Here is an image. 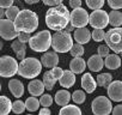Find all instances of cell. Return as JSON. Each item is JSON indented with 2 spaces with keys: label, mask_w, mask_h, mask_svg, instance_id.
I'll list each match as a JSON object with an SVG mask.
<instances>
[{
  "label": "cell",
  "mask_w": 122,
  "mask_h": 115,
  "mask_svg": "<svg viewBox=\"0 0 122 115\" xmlns=\"http://www.w3.org/2000/svg\"><path fill=\"white\" fill-rule=\"evenodd\" d=\"M71 23V13L65 5L50 7L46 12V24L54 31H62Z\"/></svg>",
  "instance_id": "6da1fadb"
},
{
  "label": "cell",
  "mask_w": 122,
  "mask_h": 115,
  "mask_svg": "<svg viewBox=\"0 0 122 115\" xmlns=\"http://www.w3.org/2000/svg\"><path fill=\"white\" fill-rule=\"evenodd\" d=\"M15 26L18 32L31 34L38 28V16L31 10H22L15 21Z\"/></svg>",
  "instance_id": "7a4b0ae2"
},
{
  "label": "cell",
  "mask_w": 122,
  "mask_h": 115,
  "mask_svg": "<svg viewBox=\"0 0 122 115\" xmlns=\"http://www.w3.org/2000/svg\"><path fill=\"white\" fill-rule=\"evenodd\" d=\"M42 67H43V65H42L41 60H38L37 58H34V56L25 58L19 64L18 74L26 79H34L35 77H37L41 73Z\"/></svg>",
  "instance_id": "3957f363"
},
{
  "label": "cell",
  "mask_w": 122,
  "mask_h": 115,
  "mask_svg": "<svg viewBox=\"0 0 122 115\" xmlns=\"http://www.w3.org/2000/svg\"><path fill=\"white\" fill-rule=\"evenodd\" d=\"M53 43V35L49 32V30H42L34 36H31L29 41V46L34 52H41L46 53Z\"/></svg>",
  "instance_id": "277c9868"
},
{
  "label": "cell",
  "mask_w": 122,
  "mask_h": 115,
  "mask_svg": "<svg viewBox=\"0 0 122 115\" xmlns=\"http://www.w3.org/2000/svg\"><path fill=\"white\" fill-rule=\"evenodd\" d=\"M73 44H74L73 43V37L66 30L56 31L53 35L51 47H53L54 52H56V53H67V52H71Z\"/></svg>",
  "instance_id": "5b68a950"
},
{
  "label": "cell",
  "mask_w": 122,
  "mask_h": 115,
  "mask_svg": "<svg viewBox=\"0 0 122 115\" xmlns=\"http://www.w3.org/2000/svg\"><path fill=\"white\" fill-rule=\"evenodd\" d=\"M107 46L115 53H122V28H112L107 31L105 40Z\"/></svg>",
  "instance_id": "8992f818"
},
{
  "label": "cell",
  "mask_w": 122,
  "mask_h": 115,
  "mask_svg": "<svg viewBox=\"0 0 122 115\" xmlns=\"http://www.w3.org/2000/svg\"><path fill=\"white\" fill-rule=\"evenodd\" d=\"M19 64L15 58L10 55H3L0 59V74L3 78H10L18 73Z\"/></svg>",
  "instance_id": "52a82bcc"
},
{
  "label": "cell",
  "mask_w": 122,
  "mask_h": 115,
  "mask_svg": "<svg viewBox=\"0 0 122 115\" xmlns=\"http://www.w3.org/2000/svg\"><path fill=\"white\" fill-rule=\"evenodd\" d=\"M91 109L95 115H110L114 108L110 98L107 96H97L91 103Z\"/></svg>",
  "instance_id": "ba28073f"
},
{
  "label": "cell",
  "mask_w": 122,
  "mask_h": 115,
  "mask_svg": "<svg viewBox=\"0 0 122 115\" xmlns=\"http://www.w3.org/2000/svg\"><path fill=\"white\" fill-rule=\"evenodd\" d=\"M87 23H90V15H87V11L83 7L76 9L71 12V24L76 29L85 28Z\"/></svg>",
  "instance_id": "9c48e42d"
},
{
  "label": "cell",
  "mask_w": 122,
  "mask_h": 115,
  "mask_svg": "<svg viewBox=\"0 0 122 115\" xmlns=\"http://www.w3.org/2000/svg\"><path fill=\"white\" fill-rule=\"evenodd\" d=\"M18 31L15 26V22L10 19H1L0 22V35L5 41H12L18 37Z\"/></svg>",
  "instance_id": "30bf717a"
},
{
  "label": "cell",
  "mask_w": 122,
  "mask_h": 115,
  "mask_svg": "<svg viewBox=\"0 0 122 115\" xmlns=\"http://www.w3.org/2000/svg\"><path fill=\"white\" fill-rule=\"evenodd\" d=\"M93 29H104L109 24V13L104 10H96L90 15V23Z\"/></svg>",
  "instance_id": "8fae6325"
},
{
  "label": "cell",
  "mask_w": 122,
  "mask_h": 115,
  "mask_svg": "<svg viewBox=\"0 0 122 115\" xmlns=\"http://www.w3.org/2000/svg\"><path fill=\"white\" fill-rule=\"evenodd\" d=\"M64 74V70L61 68V67H54L51 70H48L44 74H43V84L46 86L47 90H53L55 83L57 80H60V78L62 77Z\"/></svg>",
  "instance_id": "7c38bea8"
},
{
  "label": "cell",
  "mask_w": 122,
  "mask_h": 115,
  "mask_svg": "<svg viewBox=\"0 0 122 115\" xmlns=\"http://www.w3.org/2000/svg\"><path fill=\"white\" fill-rule=\"evenodd\" d=\"M108 96L111 101L121 102L122 101V82L115 80L108 88Z\"/></svg>",
  "instance_id": "4fadbf2b"
},
{
  "label": "cell",
  "mask_w": 122,
  "mask_h": 115,
  "mask_svg": "<svg viewBox=\"0 0 122 115\" xmlns=\"http://www.w3.org/2000/svg\"><path fill=\"white\" fill-rule=\"evenodd\" d=\"M41 63L44 67L47 68H54L57 67L59 65V55L56 54V52H46L42 58H41Z\"/></svg>",
  "instance_id": "5bb4252c"
},
{
  "label": "cell",
  "mask_w": 122,
  "mask_h": 115,
  "mask_svg": "<svg viewBox=\"0 0 122 115\" xmlns=\"http://www.w3.org/2000/svg\"><path fill=\"white\" fill-rule=\"evenodd\" d=\"M92 34L89 31V29L86 28H80V29H76L73 32V38L77 41V43L79 44H85L89 43V41L91 40Z\"/></svg>",
  "instance_id": "9a60e30c"
},
{
  "label": "cell",
  "mask_w": 122,
  "mask_h": 115,
  "mask_svg": "<svg viewBox=\"0 0 122 115\" xmlns=\"http://www.w3.org/2000/svg\"><path fill=\"white\" fill-rule=\"evenodd\" d=\"M44 89H46V86H44L43 82H41V80H38V79H32V80L28 84V90H29L30 95L34 96V97L42 96Z\"/></svg>",
  "instance_id": "2e32d148"
},
{
  "label": "cell",
  "mask_w": 122,
  "mask_h": 115,
  "mask_svg": "<svg viewBox=\"0 0 122 115\" xmlns=\"http://www.w3.org/2000/svg\"><path fill=\"white\" fill-rule=\"evenodd\" d=\"M59 83H60V85L62 88L70 89L76 83V74L71 70H64V74H62V77L60 78Z\"/></svg>",
  "instance_id": "e0dca14e"
},
{
  "label": "cell",
  "mask_w": 122,
  "mask_h": 115,
  "mask_svg": "<svg viewBox=\"0 0 122 115\" xmlns=\"http://www.w3.org/2000/svg\"><path fill=\"white\" fill-rule=\"evenodd\" d=\"M81 86L87 94H92L97 88V82L90 73H85L81 77Z\"/></svg>",
  "instance_id": "ac0fdd59"
},
{
  "label": "cell",
  "mask_w": 122,
  "mask_h": 115,
  "mask_svg": "<svg viewBox=\"0 0 122 115\" xmlns=\"http://www.w3.org/2000/svg\"><path fill=\"white\" fill-rule=\"evenodd\" d=\"M103 66H104V60L98 54H95V55L90 56V59L87 60V67L92 72H99L103 68Z\"/></svg>",
  "instance_id": "d6986e66"
},
{
  "label": "cell",
  "mask_w": 122,
  "mask_h": 115,
  "mask_svg": "<svg viewBox=\"0 0 122 115\" xmlns=\"http://www.w3.org/2000/svg\"><path fill=\"white\" fill-rule=\"evenodd\" d=\"M9 89L16 98H20L24 94V85L18 79H11L9 82Z\"/></svg>",
  "instance_id": "ffe728a7"
},
{
  "label": "cell",
  "mask_w": 122,
  "mask_h": 115,
  "mask_svg": "<svg viewBox=\"0 0 122 115\" xmlns=\"http://www.w3.org/2000/svg\"><path fill=\"white\" fill-rule=\"evenodd\" d=\"M85 68H86V63L83 58H73L70 63V70L74 74L83 73Z\"/></svg>",
  "instance_id": "44dd1931"
},
{
  "label": "cell",
  "mask_w": 122,
  "mask_h": 115,
  "mask_svg": "<svg viewBox=\"0 0 122 115\" xmlns=\"http://www.w3.org/2000/svg\"><path fill=\"white\" fill-rule=\"evenodd\" d=\"M104 66L109 70H117L121 66V56L117 54H109L104 59Z\"/></svg>",
  "instance_id": "7402d4cb"
},
{
  "label": "cell",
  "mask_w": 122,
  "mask_h": 115,
  "mask_svg": "<svg viewBox=\"0 0 122 115\" xmlns=\"http://www.w3.org/2000/svg\"><path fill=\"white\" fill-rule=\"evenodd\" d=\"M72 98V95L67 91V90H59L56 94H55V102L59 104V105H68L70 101Z\"/></svg>",
  "instance_id": "603a6c76"
},
{
  "label": "cell",
  "mask_w": 122,
  "mask_h": 115,
  "mask_svg": "<svg viewBox=\"0 0 122 115\" xmlns=\"http://www.w3.org/2000/svg\"><path fill=\"white\" fill-rule=\"evenodd\" d=\"M11 48L13 49V52L16 53L17 58L20 61L25 59V52H26V44L25 43H22L20 41L16 40L11 43Z\"/></svg>",
  "instance_id": "cb8c5ba5"
},
{
  "label": "cell",
  "mask_w": 122,
  "mask_h": 115,
  "mask_svg": "<svg viewBox=\"0 0 122 115\" xmlns=\"http://www.w3.org/2000/svg\"><path fill=\"white\" fill-rule=\"evenodd\" d=\"M13 103L7 96H1L0 97V115H9L10 111L12 110Z\"/></svg>",
  "instance_id": "d4e9b609"
},
{
  "label": "cell",
  "mask_w": 122,
  "mask_h": 115,
  "mask_svg": "<svg viewBox=\"0 0 122 115\" xmlns=\"http://www.w3.org/2000/svg\"><path fill=\"white\" fill-rule=\"evenodd\" d=\"M109 24L112 28H121L122 25V12L118 10H112L109 13Z\"/></svg>",
  "instance_id": "484cf974"
},
{
  "label": "cell",
  "mask_w": 122,
  "mask_h": 115,
  "mask_svg": "<svg viewBox=\"0 0 122 115\" xmlns=\"http://www.w3.org/2000/svg\"><path fill=\"white\" fill-rule=\"evenodd\" d=\"M59 115H81V109L78 105L68 104L60 109Z\"/></svg>",
  "instance_id": "4316f807"
},
{
  "label": "cell",
  "mask_w": 122,
  "mask_h": 115,
  "mask_svg": "<svg viewBox=\"0 0 122 115\" xmlns=\"http://www.w3.org/2000/svg\"><path fill=\"white\" fill-rule=\"evenodd\" d=\"M112 83V76L110 73H101L97 76V85L102 88H109V85Z\"/></svg>",
  "instance_id": "83f0119b"
},
{
  "label": "cell",
  "mask_w": 122,
  "mask_h": 115,
  "mask_svg": "<svg viewBox=\"0 0 122 115\" xmlns=\"http://www.w3.org/2000/svg\"><path fill=\"white\" fill-rule=\"evenodd\" d=\"M40 104H41L40 101H38L36 97H34V96L29 97V98L25 101V107H26V109H28L29 111H36V110H38Z\"/></svg>",
  "instance_id": "f1b7e54d"
},
{
  "label": "cell",
  "mask_w": 122,
  "mask_h": 115,
  "mask_svg": "<svg viewBox=\"0 0 122 115\" xmlns=\"http://www.w3.org/2000/svg\"><path fill=\"white\" fill-rule=\"evenodd\" d=\"M19 13H20V11H19V9L17 6H11V7L6 9V19H10V21L15 22Z\"/></svg>",
  "instance_id": "f546056e"
},
{
  "label": "cell",
  "mask_w": 122,
  "mask_h": 115,
  "mask_svg": "<svg viewBox=\"0 0 122 115\" xmlns=\"http://www.w3.org/2000/svg\"><path fill=\"white\" fill-rule=\"evenodd\" d=\"M84 52H85V49H84L83 44L74 43L70 53H71V55H72L73 58H81V56H83V54H84Z\"/></svg>",
  "instance_id": "4dcf8cb0"
},
{
  "label": "cell",
  "mask_w": 122,
  "mask_h": 115,
  "mask_svg": "<svg viewBox=\"0 0 122 115\" xmlns=\"http://www.w3.org/2000/svg\"><path fill=\"white\" fill-rule=\"evenodd\" d=\"M85 3H86L89 9L96 11V10H101L103 7L104 0H85Z\"/></svg>",
  "instance_id": "1f68e13d"
},
{
  "label": "cell",
  "mask_w": 122,
  "mask_h": 115,
  "mask_svg": "<svg viewBox=\"0 0 122 115\" xmlns=\"http://www.w3.org/2000/svg\"><path fill=\"white\" fill-rule=\"evenodd\" d=\"M85 98H86V95L84 91L81 90H76L73 94H72V99L74 101V103L77 104H81L85 102Z\"/></svg>",
  "instance_id": "d6a6232c"
},
{
  "label": "cell",
  "mask_w": 122,
  "mask_h": 115,
  "mask_svg": "<svg viewBox=\"0 0 122 115\" xmlns=\"http://www.w3.org/2000/svg\"><path fill=\"white\" fill-rule=\"evenodd\" d=\"M25 109H26V107H25V102H22V101H19V99H17L16 102H13L12 111H13L15 114H22Z\"/></svg>",
  "instance_id": "836d02e7"
},
{
  "label": "cell",
  "mask_w": 122,
  "mask_h": 115,
  "mask_svg": "<svg viewBox=\"0 0 122 115\" xmlns=\"http://www.w3.org/2000/svg\"><path fill=\"white\" fill-rule=\"evenodd\" d=\"M105 31L103 29H95L92 31V38L96 41V42H101L103 40H105Z\"/></svg>",
  "instance_id": "e575fe53"
},
{
  "label": "cell",
  "mask_w": 122,
  "mask_h": 115,
  "mask_svg": "<svg viewBox=\"0 0 122 115\" xmlns=\"http://www.w3.org/2000/svg\"><path fill=\"white\" fill-rule=\"evenodd\" d=\"M40 103H41V105H42L43 108H48V107H50L51 103H53V97H51L49 94H43V95L41 96V98H40Z\"/></svg>",
  "instance_id": "d590c367"
},
{
  "label": "cell",
  "mask_w": 122,
  "mask_h": 115,
  "mask_svg": "<svg viewBox=\"0 0 122 115\" xmlns=\"http://www.w3.org/2000/svg\"><path fill=\"white\" fill-rule=\"evenodd\" d=\"M108 5L112 10H121L122 9V0H107Z\"/></svg>",
  "instance_id": "8d00e7d4"
},
{
  "label": "cell",
  "mask_w": 122,
  "mask_h": 115,
  "mask_svg": "<svg viewBox=\"0 0 122 115\" xmlns=\"http://www.w3.org/2000/svg\"><path fill=\"white\" fill-rule=\"evenodd\" d=\"M41 1L47 5V6H50V7H54V6H59L62 4L64 0H41Z\"/></svg>",
  "instance_id": "74e56055"
},
{
  "label": "cell",
  "mask_w": 122,
  "mask_h": 115,
  "mask_svg": "<svg viewBox=\"0 0 122 115\" xmlns=\"http://www.w3.org/2000/svg\"><path fill=\"white\" fill-rule=\"evenodd\" d=\"M109 47L105 44V46H99L98 47V55L102 56V58H107L109 55Z\"/></svg>",
  "instance_id": "f35d334b"
},
{
  "label": "cell",
  "mask_w": 122,
  "mask_h": 115,
  "mask_svg": "<svg viewBox=\"0 0 122 115\" xmlns=\"http://www.w3.org/2000/svg\"><path fill=\"white\" fill-rule=\"evenodd\" d=\"M17 38H18V41H20L22 43H26V42L29 43L31 36H30V34H28V32H19Z\"/></svg>",
  "instance_id": "ab89813d"
},
{
  "label": "cell",
  "mask_w": 122,
  "mask_h": 115,
  "mask_svg": "<svg viewBox=\"0 0 122 115\" xmlns=\"http://www.w3.org/2000/svg\"><path fill=\"white\" fill-rule=\"evenodd\" d=\"M13 1H16V0H0V6H1V9H9L11 6H13Z\"/></svg>",
  "instance_id": "60d3db41"
},
{
  "label": "cell",
  "mask_w": 122,
  "mask_h": 115,
  "mask_svg": "<svg viewBox=\"0 0 122 115\" xmlns=\"http://www.w3.org/2000/svg\"><path fill=\"white\" fill-rule=\"evenodd\" d=\"M70 7H72L73 10L81 7V0H70Z\"/></svg>",
  "instance_id": "b9f144b4"
},
{
  "label": "cell",
  "mask_w": 122,
  "mask_h": 115,
  "mask_svg": "<svg viewBox=\"0 0 122 115\" xmlns=\"http://www.w3.org/2000/svg\"><path fill=\"white\" fill-rule=\"evenodd\" d=\"M111 114L112 115H122V104H118V105L114 107Z\"/></svg>",
  "instance_id": "7bdbcfd3"
},
{
  "label": "cell",
  "mask_w": 122,
  "mask_h": 115,
  "mask_svg": "<svg viewBox=\"0 0 122 115\" xmlns=\"http://www.w3.org/2000/svg\"><path fill=\"white\" fill-rule=\"evenodd\" d=\"M38 115H50V110L48 108H42L40 110V114Z\"/></svg>",
  "instance_id": "ee69618b"
},
{
  "label": "cell",
  "mask_w": 122,
  "mask_h": 115,
  "mask_svg": "<svg viewBox=\"0 0 122 115\" xmlns=\"http://www.w3.org/2000/svg\"><path fill=\"white\" fill-rule=\"evenodd\" d=\"M24 1H25L26 4H29V5H32V4H36V3H38L40 0H24Z\"/></svg>",
  "instance_id": "f6af8a7d"
},
{
  "label": "cell",
  "mask_w": 122,
  "mask_h": 115,
  "mask_svg": "<svg viewBox=\"0 0 122 115\" xmlns=\"http://www.w3.org/2000/svg\"><path fill=\"white\" fill-rule=\"evenodd\" d=\"M74 29H76V28H74V26H73V25H72V24L70 23V24H68V26L66 28V31H68V32H71V31H73Z\"/></svg>",
  "instance_id": "bcb514c9"
},
{
  "label": "cell",
  "mask_w": 122,
  "mask_h": 115,
  "mask_svg": "<svg viewBox=\"0 0 122 115\" xmlns=\"http://www.w3.org/2000/svg\"><path fill=\"white\" fill-rule=\"evenodd\" d=\"M121 58H122V53H121Z\"/></svg>",
  "instance_id": "7dc6e473"
},
{
  "label": "cell",
  "mask_w": 122,
  "mask_h": 115,
  "mask_svg": "<svg viewBox=\"0 0 122 115\" xmlns=\"http://www.w3.org/2000/svg\"><path fill=\"white\" fill-rule=\"evenodd\" d=\"M28 115H31V114H28Z\"/></svg>",
  "instance_id": "c3c4849f"
},
{
  "label": "cell",
  "mask_w": 122,
  "mask_h": 115,
  "mask_svg": "<svg viewBox=\"0 0 122 115\" xmlns=\"http://www.w3.org/2000/svg\"><path fill=\"white\" fill-rule=\"evenodd\" d=\"M16 1H18V0H16Z\"/></svg>",
  "instance_id": "681fc988"
}]
</instances>
